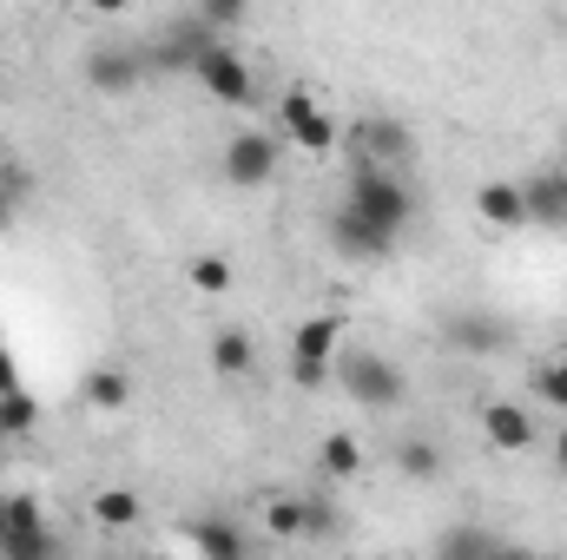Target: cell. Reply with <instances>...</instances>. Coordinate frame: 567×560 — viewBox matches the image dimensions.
Here are the masks:
<instances>
[{
  "label": "cell",
  "mask_w": 567,
  "mask_h": 560,
  "mask_svg": "<svg viewBox=\"0 0 567 560\" xmlns=\"http://www.w3.org/2000/svg\"><path fill=\"white\" fill-rule=\"evenodd\" d=\"M145 73H152L145 66V46H93L86 53V86L106 93V100H126Z\"/></svg>",
  "instance_id": "cell-11"
},
{
  "label": "cell",
  "mask_w": 567,
  "mask_h": 560,
  "mask_svg": "<svg viewBox=\"0 0 567 560\" xmlns=\"http://www.w3.org/2000/svg\"><path fill=\"white\" fill-rule=\"evenodd\" d=\"M284 113V139L297 145V152H310V158H323V152H337V120L317 106V93H303V86H290L278 100Z\"/></svg>",
  "instance_id": "cell-8"
},
{
  "label": "cell",
  "mask_w": 567,
  "mask_h": 560,
  "mask_svg": "<svg viewBox=\"0 0 567 560\" xmlns=\"http://www.w3.org/2000/svg\"><path fill=\"white\" fill-rule=\"evenodd\" d=\"M548 455H555V475H567V422L555 428V442H548Z\"/></svg>",
  "instance_id": "cell-29"
},
{
  "label": "cell",
  "mask_w": 567,
  "mask_h": 560,
  "mask_svg": "<svg viewBox=\"0 0 567 560\" xmlns=\"http://www.w3.org/2000/svg\"><path fill=\"white\" fill-rule=\"evenodd\" d=\"M390 468H396L403 481H416V488H423V481L442 475V442H429V435H403V442L390 448Z\"/></svg>",
  "instance_id": "cell-19"
},
{
  "label": "cell",
  "mask_w": 567,
  "mask_h": 560,
  "mask_svg": "<svg viewBox=\"0 0 567 560\" xmlns=\"http://www.w3.org/2000/svg\"><path fill=\"white\" fill-rule=\"evenodd\" d=\"M522 205H528V225L567 231V178L561 172H535V178H522Z\"/></svg>",
  "instance_id": "cell-15"
},
{
  "label": "cell",
  "mask_w": 567,
  "mask_h": 560,
  "mask_svg": "<svg viewBox=\"0 0 567 560\" xmlns=\"http://www.w3.org/2000/svg\"><path fill=\"white\" fill-rule=\"evenodd\" d=\"M192 80H198L218 106H251V100H258V73H251V60H245L231 40H225V46H212V53L192 66Z\"/></svg>",
  "instance_id": "cell-7"
},
{
  "label": "cell",
  "mask_w": 567,
  "mask_h": 560,
  "mask_svg": "<svg viewBox=\"0 0 567 560\" xmlns=\"http://www.w3.org/2000/svg\"><path fill=\"white\" fill-rule=\"evenodd\" d=\"M0 396H20V370H13V356H7V343H0Z\"/></svg>",
  "instance_id": "cell-28"
},
{
  "label": "cell",
  "mask_w": 567,
  "mask_h": 560,
  "mask_svg": "<svg viewBox=\"0 0 567 560\" xmlns=\"http://www.w3.org/2000/svg\"><path fill=\"white\" fill-rule=\"evenodd\" d=\"M7 218H13V178L0 172V231H7Z\"/></svg>",
  "instance_id": "cell-30"
},
{
  "label": "cell",
  "mask_w": 567,
  "mask_h": 560,
  "mask_svg": "<svg viewBox=\"0 0 567 560\" xmlns=\"http://www.w3.org/2000/svg\"><path fill=\"white\" fill-rule=\"evenodd\" d=\"M133 390H140V383H133L126 363H100V370H86V390H80V396H86L93 416H126V409H133Z\"/></svg>",
  "instance_id": "cell-14"
},
{
  "label": "cell",
  "mask_w": 567,
  "mask_h": 560,
  "mask_svg": "<svg viewBox=\"0 0 567 560\" xmlns=\"http://www.w3.org/2000/svg\"><path fill=\"white\" fill-rule=\"evenodd\" d=\"M0 560H7V554H0Z\"/></svg>",
  "instance_id": "cell-33"
},
{
  "label": "cell",
  "mask_w": 567,
  "mask_h": 560,
  "mask_svg": "<svg viewBox=\"0 0 567 560\" xmlns=\"http://www.w3.org/2000/svg\"><path fill=\"white\" fill-rule=\"evenodd\" d=\"M145 501L133 488H100L93 495V528H106V535H126V528H140Z\"/></svg>",
  "instance_id": "cell-20"
},
{
  "label": "cell",
  "mask_w": 567,
  "mask_h": 560,
  "mask_svg": "<svg viewBox=\"0 0 567 560\" xmlns=\"http://www.w3.org/2000/svg\"><path fill=\"white\" fill-rule=\"evenodd\" d=\"M0 554L7 560H60V535H53V521H47V508L33 495H7Z\"/></svg>",
  "instance_id": "cell-6"
},
{
  "label": "cell",
  "mask_w": 567,
  "mask_h": 560,
  "mask_svg": "<svg viewBox=\"0 0 567 560\" xmlns=\"http://www.w3.org/2000/svg\"><path fill=\"white\" fill-rule=\"evenodd\" d=\"M475 218H482V225H495V231H515V225H528L522 185H515V178H488V185H475Z\"/></svg>",
  "instance_id": "cell-16"
},
{
  "label": "cell",
  "mask_w": 567,
  "mask_h": 560,
  "mask_svg": "<svg viewBox=\"0 0 567 560\" xmlns=\"http://www.w3.org/2000/svg\"><path fill=\"white\" fill-rule=\"evenodd\" d=\"M337 528H343L337 501H323V495H303V541H330Z\"/></svg>",
  "instance_id": "cell-25"
},
{
  "label": "cell",
  "mask_w": 567,
  "mask_h": 560,
  "mask_svg": "<svg viewBox=\"0 0 567 560\" xmlns=\"http://www.w3.org/2000/svg\"><path fill=\"white\" fill-rule=\"evenodd\" d=\"M251 370H258V343L225 323V330L212 336V376H218V383H245Z\"/></svg>",
  "instance_id": "cell-17"
},
{
  "label": "cell",
  "mask_w": 567,
  "mask_h": 560,
  "mask_svg": "<svg viewBox=\"0 0 567 560\" xmlns=\"http://www.w3.org/2000/svg\"><path fill=\"white\" fill-rule=\"evenodd\" d=\"M482 435H488V448H502V455H528V448L542 442V422H535L528 403L495 396V403L482 409Z\"/></svg>",
  "instance_id": "cell-12"
},
{
  "label": "cell",
  "mask_w": 567,
  "mask_h": 560,
  "mask_svg": "<svg viewBox=\"0 0 567 560\" xmlns=\"http://www.w3.org/2000/svg\"><path fill=\"white\" fill-rule=\"evenodd\" d=\"M198 13H205V27H212L218 40H231V33L245 27V0H205Z\"/></svg>",
  "instance_id": "cell-27"
},
{
  "label": "cell",
  "mask_w": 567,
  "mask_h": 560,
  "mask_svg": "<svg viewBox=\"0 0 567 560\" xmlns=\"http://www.w3.org/2000/svg\"><path fill=\"white\" fill-rule=\"evenodd\" d=\"M265 535L303 541V495H271V501H265Z\"/></svg>",
  "instance_id": "cell-24"
},
{
  "label": "cell",
  "mask_w": 567,
  "mask_h": 560,
  "mask_svg": "<svg viewBox=\"0 0 567 560\" xmlns=\"http://www.w3.org/2000/svg\"><path fill=\"white\" fill-rule=\"evenodd\" d=\"M488 560H528V554H522V548H495Z\"/></svg>",
  "instance_id": "cell-31"
},
{
  "label": "cell",
  "mask_w": 567,
  "mask_h": 560,
  "mask_svg": "<svg viewBox=\"0 0 567 560\" xmlns=\"http://www.w3.org/2000/svg\"><path fill=\"white\" fill-rule=\"evenodd\" d=\"M555 172H561V178H567V139H561V152H555Z\"/></svg>",
  "instance_id": "cell-32"
},
{
  "label": "cell",
  "mask_w": 567,
  "mask_h": 560,
  "mask_svg": "<svg viewBox=\"0 0 567 560\" xmlns=\"http://www.w3.org/2000/svg\"><path fill=\"white\" fill-rule=\"evenodd\" d=\"M185 541L198 548V560H258L251 554V528L231 521V515H198V521H185Z\"/></svg>",
  "instance_id": "cell-13"
},
{
  "label": "cell",
  "mask_w": 567,
  "mask_h": 560,
  "mask_svg": "<svg viewBox=\"0 0 567 560\" xmlns=\"http://www.w3.org/2000/svg\"><path fill=\"white\" fill-rule=\"evenodd\" d=\"M284 165V139L278 133H231L225 139V152H218V172H225V185L231 191H258V185H271Z\"/></svg>",
  "instance_id": "cell-5"
},
{
  "label": "cell",
  "mask_w": 567,
  "mask_h": 560,
  "mask_svg": "<svg viewBox=\"0 0 567 560\" xmlns=\"http://www.w3.org/2000/svg\"><path fill=\"white\" fill-rule=\"evenodd\" d=\"M212 46H225V40L205 27V13H198V7H185V13H172V20L158 27V40L145 46V66H152V73H192Z\"/></svg>",
  "instance_id": "cell-4"
},
{
  "label": "cell",
  "mask_w": 567,
  "mask_h": 560,
  "mask_svg": "<svg viewBox=\"0 0 567 560\" xmlns=\"http://www.w3.org/2000/svg\"><path fill=\"white\" fill-rule=\"evenodd\" d=\"M442 343H449L455 356H502L515 336H508V323L488 317V310H449V317H442Z\"/></svg>",
  "instance_id": "cell-10"
},
{
  "label": "cell",
  "mask_w": 567,
  "mask_h": 560,
  "mask_svg": "<svg viewBox=\"0 0 567 560\" xmlns=\"http://www.w3.org/2000/svg\"><path fill=\"white\" fill-rule=\"evenodd\" d=\"M317 475H323V481H357V475H363V442L343 435V428H330V435L317 442Z\"/></svg>",
  "instance_id": "cell-18"
},
{
  "label": "cell",
  "mask_w": 567,
  "mask_h": 560,
  "mask_svg": "<svg viewBox=\"0 0 567 560\" xmlns=\"http://www.w3.org/2000/svg\"><path fill=\"white\" fill-rule=\"evenodd\" d=\"M502 548L488 528H475V521H455V528H442L435 535V560H488Z\"/></svg>",
  "instance_id": "cell-21"
},
{
  "label": "cell",
  "mask_w": 567,
  "mask_h": 560,
  "mask_svg": "<svg viewBox=\"0 0 567 560\" xmlns=\"http://www.w3.org/2000/svg\"><path fill=\"white\" fill-rule=\"evenodd\" d=\"M343 205H350L357 218H370L377 231H390V238H403V225L416 218V191H410V178H403V172H383V165H350V191H343Z\"/></svg>",
  "instance_id": "cell-1"
},
{
  "label": "cell",
  "mask_w": 567,
  "mask_h": 560,
  "mask_svg": "<svg viewBox=\"0 0 567 560\" xmlns=\"http://www.w3.org/2000/svg\"><path fill=\"white\" fill-rule=\"evenodd\" d=\"M33 422H40V403H33L27 390H20V396H0V435H27Z\"/></svg>",
  "instance_id": "cell-26"
},
{
  "label": "cell",
  "mask_w": 567,
  "mask_h": 560,
  "mask_svg": "<svg viewBox=\"0 0 567 560\" xmlns=\"http://www.w3.org/2000/svg\"><path fill=\"white\" fill-rule=\"evenodd\" d=\"M323 238H330V251H337L343 265H383V258L396 251V238H390V231H377L370 218H357L350 205H337V211H330Z\"/></svg>",
  "instance_id": "cell-9"
},
{
  "label": "cell",
  "mask_w": 567,
  "mask_h": 560,
  "mask_svg": "<svg viewBox=\"0 0 567 560\" xmlns=\"http://www.w3.org/2000/svg\"><path fill=\"white\" fill-rule=\"evenodd\" d=\"M185 278H192V290H198V297H231L238 271H231V258L205 251V258H192V265H185Z\"/></svg>",
  "instance_id": "cell-22"
},
{
  "label": "cell",
  "mask_w": 567,
  "mask_h": 560,
  "mask_svg": "<svg viewBox=\"0 0 567 560\" xmlns=\"http://www.w3.org/2000/svg\"><path fill=\"white\" fill-rule=\"evenodd\" d=\"M528 396H535L542 409H555V416H567V356H555V363H542V370H528Z\"/></svg>",
  "instance_id": "cell-23"
},
{
  "label": "cell",
  "mask_w": 567,
  "mask_h": 560,
  "mask_svg": "<svg viewBox=\"0 0 567 560\" xmlns=\"http://www.w3.org/2000/svg\"><path fill=\"white\" fill-rule=\"evenodd\" d=\"M337 356H343V317H303L290 330V383L297 390H323L337 376Z\"/></svg>",
  "instance_id": "cell-3"
},
{
  "label": "cell",
  "mask_w": 567,
  "mask_h": 560,
  "mask_svg": "<svg viewBox=\"0 0 567 560\" xmlns=\"http://www.w3.org/2000/svg\"><path fill=\"white\" fill-rule=\"evenodd\" d=\"M337 383H343V396H350L357 409H370V416H390V409L410 403L403 370H396L390 356H377V350H343V356H337Z\"/></svg>",
  "instance_id": "cell-2"
}]
</instances>
